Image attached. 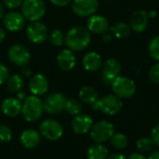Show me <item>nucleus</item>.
Listing matches in <instances>:
<instances>
[{
  "instance_id": "obj_5",
  "label": "nucleus",
  "mask_w": 159,
  "mask_h": 159,
  "mask_svg": "<svg viewBox=\"0 0 159 159\" xmlns=\"http://www.w3.org/2000/svg\"><path fill=\"white\" fill-rule=\"evenodd\" d=\"M112 89L117 97L120 99H128L132 97L136 92V84L135 82L127 77L118 75L112 82Z\"/></svg>"
},
{
  "instance_id": "obj_33",
  "label": "nucleus",
  "mask_w": 159,
  "mask_h": 159,
  "mask_svg": "<svg viewBox=\"0 0 159 159\" xmlns=\"http://www.w3.org/2000/svg\"><path fill=\"white\" fill-rule=\"evenodd\" d=\"M9 77V72L7 67L0 62V85L5 84Z\"/></svg>"
},
{
  "instance_id": "obj_21",
  "label": "nucleus",
  "mask_w": 159,
  "mask_h": 159,
  "mask_svg": "<svg viewBox=\"0 0 159 159\" xmlns=\"http://www.w3.org/2000/svg\"><path fill=\"white\" fill-rule=\"evenodd\" d=\"M20 143L25 148L34 149L40 143V135L33 129H26L20 135Z\"/></svg>"
},
{
  "instance_id": "obj_2",
  "label": "nucleus",
  "mask_w": 159,
  "mask_h": 159,
  "mask_svg": "<svg viewBox=\"0 0 159 159\" xmlns=\"http://www.w3.org/2000/svg\"><path fill=\"white\" fill-rule=\"evenodd\" d=\"M44 111L42 100L38 96L31 95L26 97L21 107V114L24 119L28 122H34L38 120Z\"/></svg>"
},
{
  "instance_id": "obj_3",
  "label": "nucleus",
  "mask_w": 159,
  "mask_h": 159,
  "mask_svg": "<svg viewBox=\"0 0 159 159\" xmlns=\"http://www.w3.org/2000/svg\"><path fill=\"white\" fill-rule=\"evenodd\" d=\"M92 109L100 110L105 115L108 116H115L118 114L122 107L123 102L119 97L115 94H109L102 97L101 100H98L95 103L91 105Z\"/></svg>"
},
{
  "instance_id": "obj_11",
  "label": "nucleus",
  "mask_w": 159,
  "mask_h": 159,
  "mask_svg": "<svg viewBox=\"0 0 159 159\" xmlns=\"http://www.w3.org/2000/svg\"><path fill=\"white\" fill-rule=\"evenodd\" d=\"M66 98L60 92H55L48 95L43 102L44 110L48 114H59L64 110Z\"/></svg>"
},
{
  "instance_id": "obj_8",
  "label": "nucleus",
  "mask_w": 159,
  "mask_h": 159,
  "mask_svg": "<svg viewBox=\"0 0 159 159\" xmlns=\"http://www.w3.org/2000/svg\"><path fill=\"white\" fill-rule=\"evenodd\" d=\"M26 34L32 43L41 44L48 38V32L47 26L43 22L36 20L31 21V23H29L26 29Z\"/></svg>"
},
{
  "instance_id": "obj_36",
  "label": "nucleus",
  "mask_w": 159,
  "mask_h": 159,
  "mask_svg": "<svg viewBox=\"0 0 159 159\" xmlns=\"http://www.w3.org/2000/svg\"><path fill=\"white\" fill-rule=\"evenodd\" d=\"M53 5L62 7H66L67 5H69L73 0H49Z\"/></svg>"
},
{
  "instance_id": "obj_43",
  "label": "nucleus",
  "mask_w": 159,
  "mask_h": 159,
  "mask_svg": "<svg viewBox=\"0 0 159 159\" xmlns=\"http://www.w3.org/2000/svg\"><path fill=\"white\" fill-rule=\"evenodd\" d=\"M5 37H6V32L0 27V44L4 41Z\"/></svg>"
},
{
  "instance_id": "obj_39",
  "label": "nucleus",
  "mask_w": 159,
  "mask_h": 159,
  "mask_svg": "<svg viewBox=\"0 0 159 159\" xmlns=\"http://www.w3.org/2000/svg\"><path fill=\"white\" fill-rule=\"evenodd\" d=\"M106 159H126V157L121 154H113V155L107 157Z\"/></svg>"
},
{
  "instance_id": "obj_19",
  "label": "nucleus",
  "mask_w": 159,
  "mask_h": 159,
  "mask_svg": "<svg viewBox=\"0 0 159 159\" xmlns=\"http://www.w3.org/2000/svg\"><path fill=\"white\" fill-rule=\"evenodd\" d=\"M148 13L145 10H137L133 12L130 18V28L136 33L143 32L148 25Z\"/></svg>"
},
{
  "instance_id": "obj_34",
  "label": "nucleus",
  "mask_w": 159,
  "mask_h": 159,
  "mask_svg": "<svg viewBox=\"0 0 159 159\" xmlns=\"http://www.w3.org/2000/svg\"><path fill=\"white\" fill-rule=\"evenodd\" d=\"M4 5L8 9H16L20 7L23 2V0H3Z\"/></svg>"
},
{
  "instance_id": "obj_7",
  "label": "nucleus",
  "mask_w": 159,
  "mask_h": 159,
  "mask_svg": "<svg viewBox=\"0 0 159 159\" xmlns=\"http://www.w3.org/2000/svg\"><path fill=\"white\" fill-rule=\"evenodd\" d=\"M40 133L48 141H57L63 134L61 124L55 119H46L39 126Z\"/></svg>"
},
{
  "instance_id": "obj_15",
  "label": "nucleus",
  "mask_w": 159,
  "mask_h": 159,
  "mask_svg": "<svg viewBox=\"0 0 159 159\" xmlns=\"http://www.w3.org/2000/svg\"><path fill=\"white\" fill-rule=\"evenodd\" d=\"M109 29V21L108 20L99 14H93L89 17L88 20V30L93 34H105Z\"/></svg>"
},
{
  "instance_id": "obj_45",
  "label": "nucleus",
  "mask_w": 159,
  "mask_h": 159,
  "mask_svg": "<svg viewBox=\"0 0 159 159\" xmlns=\"http://www.w3.org/2000/svg\"><path fill=\"white\" fill-rule=\"evenodd\" d=\"M156 15H157V12L156 11H150L148 13V17H150V18H155Z\"/></svg>"
},
{
  "instance_id": "obj_12",
  "label": "nucleus",
  "mask_w": 159,
  "mask_h": 159,
  "mask_svg": "<svg viewBox=\"0 0 159 159\" xmlns=\"http://www.w3.org/2000/svg\"><path fill=\"white\" fill-rule=\"evenodd\" d=\"M3 24L9 32H19L25 24V18L20 12L11 10L4 15Z\"/></svg>"
},
{
  "instance_id": "obj_40",
  "label": "nucleus",
  "mask_w": 159,
  "mask_h": 159,
  "mask_svg": "<svg viewBox=\"0 0 159 159\" xmlns=\"http://www.w3.org/2000/svg\"><path fill=\"white\" fill-rule=\"evenodd\" d=\"M17 98L21 102V101H24L25 99H26V94H25V92H23V91H19L18 93H17Z\"/></svg>"
},
{
  "instance_id": "obj_26",
  "label": "nucleus",
  "mask_w": 159,
  "mask_h": 159,
  "mask_svg": "<svg viewBox=\"0 0 159 159\" xmlns=\"http://www.w3.org/2000/svg\"><path fill=\"white\" fill-rule=\"evenodd\" d=\"M82 110V103L77 99H68L66 100L64 111L67 112L71 116H77L80 114Z\"/></svg>"
},
{
  "instance_id": "obj_1",
  "label": "nucleus",
  "mask_w": 159,
  "mask_h": 159,
  "mask_svg": "<svg viewBox=\"0 0 159 159\" xmlns=\"http://www.w3.org/2000/svg\"><path fill=\"white\" fill-rule=\"evenodd\" d=\"M90 43V32L83 26L71 28L65 35V44L73 51H82Z\"/></svg>"
},
{
  "instance_id": "obj_32",
  "label": "nucleus",
  "mask_w": 159,
  "mask_h": 159,
  "mask_svg": "<svg viewBox=\"0 0 159 159\" xmlns=\"http://www.w3.org/2000/svg\"><path fill=\"white\" fill-rule=\"evenodd\" d=\"M149 78L153 83L159 84V62L151 67L149 71Z\"/></svg>"
},
{
  "instance_id": "obj_22",
  "label": "nucleus",
  "mask_w": 159,
  "mask_h": 159,
  "mask_svg": "<svg viewBox=\"0 0 159 159\" xmlns=\"http://www.w3.org/2000/svg\"><path fill=\"white\" fill-rule=\"evenodd\" d=\"M78 96L82 102H84L88 104H90V105H92L99 100V96H98L96 89L94 88L89 87V86L83 87L79 90Z\"/></svg>"
},
{
  "instance_id": "obj_18",
  "label": "nucleus",
  "mask_w": 159,
  "mask_h": 159,
  "mask_svg": "<svg viewBox=\"0 0 159 159\" xmlns=\"http://www.w3.org/2000/svg\"><path fill=\"white\" fill-rule=\"evenodd\" d=\"M22 103L18 98L9 97L3 101L1 104V110L4 115L9 117H15L21 113Z\"/></svg>"
},
{
  "instance_id": "obj_30",
  "label": "nucleus",
  "mask_w": 159,
  "mask_h": 159,
  "mask_svg": "<svg viewBox=\"0 0 159 159\" xmlns=\"http://www.w3.org/2000/svg\"><path fill=\"white\" fill-rule=\"evenodd\" d=\"M148 51L151 58L159 62V35L151 39L148 45Z\"/></svg>"
},
{
  "instance_id": "obj_6",
  "label": "nucleus",
  "mask_w": 159,
  "mask_h": 159,
  "mask_svg": "<svg viewBox=\"0 0 159 159\" xmlns=\"http://www.w3.org/2000/svg\"><path fill=\"white\" fill-rule=\"evenodd\" d=\"M114 135V126L105 120L95 123L90 129V137L98 143H105Z\"/></svg>"
},
{
  "instance_id": "obj_9",
  "label": "nucleus",
  "mask_w": 159,
  "mask_h": 159,
  "mask_svg": "<svg viewBox=\"0 0 159 159\" xmlns=\"http://www.w3.org/2000/svg\"><path fill=\"white\" fill-rule=\"evenodd\" d=\"M8 60L15 65L24 66L30 61L31 54L29 50L22 45L16 44L11 46L7 50Z\"/></svg>"
},
{
  "instance_id": "obj_17",
  "label": "nucleus",
  "mask_w": 159,
  "mask_h": 159,
  "mask_svg": "<svg viewBox=\"0 0 159 159\" xmlns=\"http://www.w3.org/2000/svg\"><path fill=\"white\" fill-rule=\"evenodd\" d=\"M57 64L62 71H71L76 64V57L73 50L66 48L61 50L57 56Z\"/></svg>"
},
{
  "instance_id": "obj_29",
  "label": "nucleus",
  "mask_w": 159,
  "mask_h": 159,
  "mask_svg": "<svg viewBox=\"0 0 159 159\" xmlns=\"http://www.w3.org/2000/svg\"><path fill=\"white\" fill-rule=\"evenodd\" d=\"M49 41L55 47H61L65 43V35L61 30L55 29L49 34Z\"/></svg>"
},
{
  "instance_id": "obj_31",
  "label": "nucleus",
  "mask_w": 159,
  "mask_h": 159,
  "mask_svg": "<svg viewBox=\"0 0 159 159\" xmlns=\"http://www.w3.org/2000/svg\"><path fill=\"white\" fill-rule=\"evenodd\" d=\"M11 139H12L11 129L5 125H0V142L8 143L11 141Z\"/></svg>"
},
{
  "instance_id": "obj_14",
  "label": "nucleus",
  "mask_w": 159,
  "mask_h": 159,
  "mask_svg": "<svg viewBox=\"0 0 159 159\" xmlns=\"http://www.w3.org/2000/svg\"><path fill=\"white\" fill-rule=\"evenodd\" d=\"M48 80L42 74L33 75L29 81V89L34 96L44 95L48 89Z\"/></svg>"
},
{
  "instance_id": "obj_38",
  "label": "nucleus",
  "mask_w": 159,
  "mask_h": 159,
  "mask_svg": "<svg viewBox=\"0 0 159 159\" xmlns=\"http://www.w3.org/2000/svg\"><path fill=\"white\" fill-rule=\"evenodd\" d=\"M129 159H147L145 157V156L142 153H133L130 155Z\"/></svg>"
},
{
  "instance_id": "obj_41",
  "label": "nucleus",
  "mask_w": 159,
  "mask_h": 159,
  "mask_svg": "<svg viewBox=\"0 0 159 159\" xmlns=\"http://www.w3.org/2000/svg\"><path fill=\"white\" fill-rule=\"evenodd\" d=\"M147 159H159V151H155L150 153Z\"/></svg>"
},
{
  "instance_id": "obj_4",
  "label": "nucleus",
  "mask_w": 159,
  "mask_h": 159,
  "mask_svg": "<svg viewBox=\"0 0 159 159\" xmlns=\"http://www.w3.org/2000/svg\"><path fill=\"white\" fill-rule=\"evenodd\" d=\"M21 14L30 21L39 20L46 13V4L44 0H23Z\"/></svg>"
},
{
  "instance_id": "obj_10",
  "label": "nucleus",
  "mask_w": 159,
  "mask_h": 159,
  "mask_svg": "<svg viewBox=\"0 0 159 159\" xmlns=\"http://www.w3.org/2000/svg\"><path fill=\"white\" fill-rule=\"evenodd\" d=\"M99 0H73L72 9L79 17H90L97 12Z\"/></svg>"
},
{
  "instance_id": "obj_28",
  "label": "nucleus",
  "mask_w": 159,
  "mask_h": 159,
  "mask_svg": "<svg viewBox=\"0 0 159 159\" xmlns=\"http://www.w3.org/2000/svg\"><path fill=\"white\" fill-rule=\"evenodd\" d=\"M111 143L112 145L118 150L124 149L128 146L129 143V140L127 138V136L123 133H116L112 136L111 138Z\"/></svg>"
},
{
  "instance_id": "obj_24",
  "label": "nucleus",
  "mask_w": 159,
  "mask_h": 159,
  "mask_svg": "<svg viewBox=\"0 0 159 159\" xmlns=\"http://www.w3.org/2000/svg\"><path fill=\"white\" fill-rule=\"evenodd\" d=\"M111 32L117 39H127L131 34V28L125 22H117L111 27Z\"/></svg>"
},
{
  "instance_id": "obj_13",
  "label": "nucleus",
  "mask_w": 159,
  "mask_h": 159,
  "mask_svg": "<svg viewBox=\"0 0 159 159\" xmlns=\"http://www.w3.org/2000/svg\"><path fill=\"white\" fill-rule=\"evenodd\" d=\"M102 67L103 80L111 84L119 75L120 71H121L120 62L116 59H114V58L108 59Z\"/></svg>"
},
{
  "instance_id": "obj_35",
  "label": "nucleus",
  "mask_w": 159,
  "mask_h": 159,
  "mask_svg": "<svg viewBox=\"0 0 159 159\" xmlns=\"http://www.w3.org/2000/svg\"><path fill=\"white\" fill-rule=\"evenodd\" d=\"M151 138L154 142V143L159 147V124L157 125L151 132Z\"/></svg>"
},
{
  "instance_id": "obj_44",
  "label": "nucleus",
  "mask_w": 159,
  "mask_h": 159,
  "mask_svg": "<svg viewBox=\"0 0 159 159\" xmlns=\"http://www.w3.org/2000/svg\"><path fill=\"white\" fill-rule=\"evenodd\" d=\"M5 15V11H4V7L3 5L0 3V19H2Z\"/></svg>"
},
{
  "instance_id": "obj_20",
  "label": "nucleus",
  "mask_w": 159,
  "mask_h": 159,
  "mask_svg": "<svg viewBox=\"0 0 159 159\" xmlns=\"http://www.w3.org/2000/svg\"><path fill=\"white\" fill-rule=\"evenodd\" d=\"M82 62H83L84 68L87 71L91 72V73L97 72L102 66V57H101V55L99 53H97L95 51H89V52H88L84 56Z\"/></svg>"
},
{
  "instance_id": "obj_25",
  "label": "nucleus",
  "mask_w": 159,
  "mask_h": 159,
  "mask_svg": "<svg viewBox=\"0 0 159 159\" xmlns=\"http://www.w3.org/2000/svg\"><path fill=\"white\" fill-rule=\"evenodd\" d=\"M23 78L20 75H13L7 81V88L11 93H18L23 88Z\"/></svg>"
},
{
  "instance_id": "obj_42",
  "label": "nucleus",
  "mask_w": 159,
  "mask_h": 159,
  "mask_svg": "<svg viewBox=\"0 0 159 159\" xmlns=\"http://www.w3.org/2000/svg\"><path fill=\"white\" fill-rule=\"evenodd\" d=\"M102 40L104 42H110L112 40V34H104L103 36H102Z\"/></svg>"
},
{
  "instance_id": "obj_23",
  "label": "nucleus",
  "mask_w": 159,
  "mask_h": 159,
  "mask_svg": "<svg viewBox=\"0 0 159 159\" xmlns=\"http://www.w3.org/2000/svg\"><path fill=\"white\" fill-rule=\"evenodd\" d=\"M108 153V148L105 145L102 143H96L88 149L87 156L89 159H106Z\"/></svg>"
},
{
  "instance_id": "obj_37",
  "label": "nucleus",
  "mask_w": 159,
  "mask_h": 159,
  "mask_svg": "<svg viewBox=\"0 0 159 159\" xmlns=\"http://www.w3.org/2000/svg\"><path fill=\"white\" fill-rule=\"evenodd\" d=\"M21 73H22V75L25 76V77H29V76L32 75V70H31V68L28 67V66H26V65L22 66Z\"/></svg>"
},
{
  "instance_id": "obj_27",
  "label": "nucleus",
  "mask_w": 159,
  "mask_h": 159,
  "mask_svg": "<svg viewBox=\"0 0 159 159\" xmlns=\"http://www.w3.org/2000/svg\"><path fill=\"white\" fill-rule=\"evenodd\" d=\"M137 149L142 154L150 153L154 147V142L151 137H142L137 141Z\"/></svg>"
},
{
  "instance_id": "obj_16",
  "label": "nucleus",
  "mask_w": 159,
  "mask_h": 159,
  "mask_svg": "<svg viewBox=\"0 0 159 159\" xmlns=\"http://www.w3.org/2000/svg\"><path fill=\"white\" fill-rule=\"evenodd\" d=\"M93 126L92 118L84 114H79L75 116L72 121V129L76 134H85L90 131Z\"/></svg>"
}]
</instances>
